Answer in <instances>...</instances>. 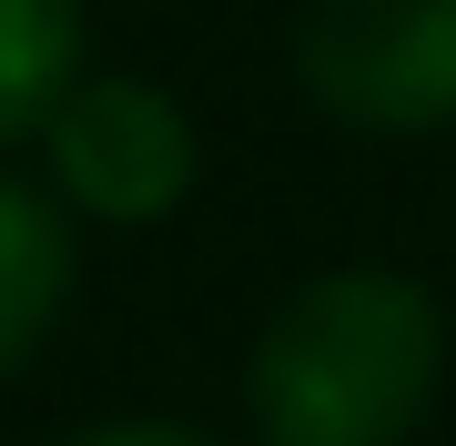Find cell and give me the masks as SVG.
Listing matches in <instances>:
<instances>
[{"label": "cell", "mask_w": 456, "mask_h": 446, "mask_svg": "<svg viewBox=\"0 0 456 446\" xmlns=\"http://www.w3.org/2000/svg\"><path fill=\"white\" fill-rule=\"evenodd\" d=\"M446 376V314L416 274L345 264L274 304L244 396L264 446H406Z\"/></svg>", "instance_id": "1"}, {"label": "cell", "mask_w": 456, "mask_h": 446, "mask_svg": "<svg viewBox=\"0 0 456 446\" xmlns=\"http://www.w3.org/2000/svg\"><path fill=\"white\" fill-rule=\"evenodd\" d=\"M294 82L355 133H436L456 122V0H314Z\"/></svg>", "instance_id": "2"}, {"label": "cell", "mask_w": 456, "mask_h": 446, "mask_svg": "<svg viewBox=\"0 0 456 446\" xmlns=\"http://www.w3.org/2000/svg\"><path fill=\"white\" fill-rule=\"evenodd\" d=\"M41 133H51L61 193L82 203V214H102V223H163L173 203L193 193V163H203L183 101L132 82V71H92V82L71 71L61 101L41 112Z\"/></svg>", "instance_id": "3"}, {"label": "cell", "mask_w": 456, "mask_h": 446, "mask_svg": "<svg viewBox=\"0 0 456 446\" xmlns=\"http://www.w3.org/2000/svg\"><path fill=\"white\" fill-rule=\"evenodd\" d=\"M61 304H71V223L51 214V193L0 173V376L41 355Z\"/></svg>", "instance_id": "4"}, {"label": "cell", "mask_w": 456, "mask_h": 446, "mask_svg": "<svg viewBox=\"0 0 456 446\" xmlns=\"http://www.w3.org/2000/svg\"><path fill=\"white\" fill-rule=\"evenodd\" d=\"M71 71H82V0H0V142L41 133Z\"/></svg>", "instance_id": "5"}, {"label": "cell", "mask_w": 456, "mask_h": 446, "mask_svg": "<svg viewBox=\"0 0 456 446\" xmlns=\"http://www.w3.org/2000/svg\"><path fill=\"white\" fill-rule=\"evenodd\" d=\"M61 446H213V436L163 426V416H122V426H82V436H61Z\"/></svg>", "instance_id": "6"}]
</instances>
